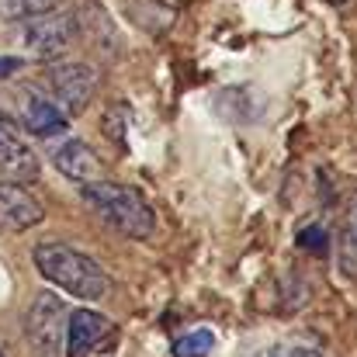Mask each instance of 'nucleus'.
Returning <instances> with one entry per match:
<instances>
[{
  "mask_svg": "<svg viewBox=\"0 0 357 357\" xmlns=\"http://www.w3.org/2000/svg\"><path fill=\"white\" fill-rule=\"evenodd\" d=\"M35 267L45 281H52L56 288L70 291L73 298H108L112 295V278L108 271L91 260L87 253L66 246V243H38L35 246Z\"/></svg>",
  "mask_w": 357,
  "mask_h": 357,
  "instance_id": "obj_1",
  "label": "nucleus"
},
{
  "mask_svg": "<svg viewBox=\"0 0 357 357\" xmlns=\"http://www.w3.org/2000/svg\"><path fill=\"white\" fill-rule=\"evenodd\" d=\"M80 195H84L87 208L101 222L119 229L121 236L128 239L153 236L156 215H153V208L142 202V195L135 188H125V184H115V181H91V184H80Z\"/></svg>",
  "mask_w": 357,
  "mask_h": 357,
  "instance_id": "obj_2",
  "label": "nucleus"
},
{
  "mask_svg": "<svg viewBox=\"0 0 357 357\" xmlns=\"http://www.w3.org/2000/svg\"><path fill=\"white\" fill-rule=\"evenodd\" d=\"M66 305L52 295V291H42L31 309H28V319H24V337L31 344V354L35 357H56L63 347V333H66Z\"/></svg>",
  "mask_w": 357,
  "mask_h": 357,
  "instance_id": "obj_3",
  "label": "nucleus"
},
{
  "mask_svg": "<svg viewBox=\"0 0 357 357\" xmlns=\"http://www.w3.org/2000/svg\"><path fill=\"white\" fill-rule=\"evenodd\" d=\"M73 35H77V21L70 14H59V10H45V14L24 17V28H21V42H24V49L35 59L63 56L70 49Z\"/></svg>",
  "mask_w": 357,
  "mask_h": 357,
  "instance_id": "obj_4",
  "label": "nucleus"
},
{
  "mask_svg": "<svg viewBox=\"0 0 357 357\" xmlns=\"http://www.w3.org/2000/svg\"><path fill=\"white\" fill-rule=\"evenodd\" d=\"M49 84H52V94H56V108L63 115H80L91 98H94V87H98V77L87 63H63L49 73Z\"/></svg>",
  "mask_w": 357,
  "mask_h": 357,
  "instance_id": "obj_5",
  "label": "nucleus"
},
{
  "mask_svg": "<svg viewBox=\"0 0 357 357\" xmlns=\"http://www.w3.org/2000/svg\"><path fill=\"white\" fill-rule=\"evenodd\" d=\"M0 174L14 184H28L38 177V160L21 139L17 125L0 115Z\"/></svg>",
  "mask_w": 357,
  "mask_h": 357,
  "instance_id": "obj_6",
  "label": "nucleus"
},
{
  "mask_svg": "<svg viewBox=\"0 0 357 357\" xmlns=\"http://www.w3.org/2000/svg\"><path fill=\"white\" fill-rule=\"evenodd\" d=\"M108 333H112V323L101 312H94V309H73L66 316V333H63L66 357H91L101 347V340Z\"/></svg>",
  "mask_w": 357,
  "mask_h": 357,
  "instance_id": "obj_7",
  "label": "nucleus"
},
{
  "mask_svg": "<svg viewBox=\"0 0 357 357\" xmlns=\"http://www.w3.org/2000/svg\"><path fill=\"white\" fill-rule=\"evenodd\" d=\"M45 219L42 205L14 181L0 184V229L7 233H21V229H31Z\"/></svg>",
  "mask_w": 357,
  "mask_h": 357,
  "instance_id": "obj_8",
  "label": "nucleus"
},
{
  "mask_svg": "<svg viewBox=\"0 0 357 357\" xmlns=\"http://www.w3.org/2000/svg\"><path fill=\"white\" fill-rule=\"evenodd\" d=\"M52 163H56V170H59L63 177H70V181H77V184L105 181V163H101V156H98L87 142H80V139L63 142V146L52 153Z\"/></svg>",
  "mask_w": 357,
  "mask_h": 357,
  "instance_id": "obj_9",
  "label": "nucleus"
},
{
  "mask_svg": "<svg viewBox=\"0 0 357 357\" xmlns=\"http://www.w3.org/2000/svg\"><path fill=\"white\" fill-rule=\"evenodd\" d=\"M24 128H28L31 135H38V139H52V135L66 132V115H63L52 101L31 94L28 105H24Z\"/></svg>",
  "mask_w": 357,
  "mask_h": 357,
  "instance_id": "obj_10",
  "label": "nucleus"
},
{
  "mask_svg": "<svg viewBox=\"0 0 357 357\" xmlns=\"http://www.w3.org/2000/svg\"><path fill=\"white\" fill-rule=\"evenodd\" d=\"M212 347H215V337L208 330H195V333H184L174 344V357H205L212 354Z\"/></svg>",
  "mask_w": 357,
  "mask_h": 357,
  "instance_id": "obj_11",
  "label": "nucleus"
},
{
  "mask_svg": "<svg viewBox=\"0 0 357 357\" xmlns=\"http://www.w3.org/2000/svg\"><path fill=\"white\" fill-rule=\"evenodd\" d=\"M59 0H0V14L10 17V21H24V17H35V14H45L52 10Z\"/></svg>",
  "mask_w": 357,
  "mask_h": 357,
  "instance_id": "obj_12",
  "label": "nucleus"
},
{
  "mask_svg": "<svg viewBox=\"0 0 357 357\" xmlns=\"http://www.w3.org/2000/svg\"><path fill=\"white\" fill-rule=\"evenodd\" d=\"M340 239H344V250H347V257H354V253H357V191L351 195V202H347Z\"/></svg>",
  "mask_w": 357,
  "mask_h": 357,
  "instance_id": "obj_13",
  "label": "nucleus"
},
{
  "mask_svg": "<svg viewBox=\"0 0 357 357\" xmlns=\"http://www.w3.org/2000/svg\"><path fill=\"white\" fill-rule=\"evenodd\" d=\"M267 357H323V351L316 344H305V340H284L278 344Z\"/></svg>",
  "mask_w": 357,
  "mask_h": 357,
  "instance_id": "obj_14",
  "label": "nucleus"
},
{
  "mask_svg": "<svg viewBox=\"0 0 357 357\" xmlns=\"http://www.w3.org/2000/svg\"><path fill=\"white\" fill-rule=\"evenodd\" d=\"M17 70H21V59H14V56H0V80L14 77Z\"/></svg>",
  "mask_w": 357,
  "mask_h": 357,
  "instance_id": "obj_15",
  "label": "nucleus"
},
{
  "mask_svg": "<svg viewBox=\"0 0 357 357\" xmlns=\"http://www.w3.org/2000/svg\"><path fill=\"white\" fill-rule=\"evenodd\" d=\"M330 3H347V0H330Z\"/></svg>",
  "mask_w": 357,
  "mask_h": 357,
  "instance_id": "obj_16",
  "label": "nucleus"
},
{
  "mask_svg": "<svg viewBox=\"0 0 357 357\" xmlns=\"http://www.w3.org/2000/svg\"><path fill=\"white\" fill-rule=\"evenodd\" d=\"M0 357H3V354H0Z\"/></svg>",
  "mask_w": 357,
  "mask_h": 357,
  "instance_id": "obj_17",
  "label": "nucleus"
}]
</instances>
